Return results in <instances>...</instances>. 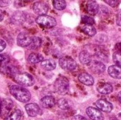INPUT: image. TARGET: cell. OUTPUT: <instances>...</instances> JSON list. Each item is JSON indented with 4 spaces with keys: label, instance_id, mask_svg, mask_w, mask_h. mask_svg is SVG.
Instances as JSON below:
<instances>
[{
    "label": "cell",
    "instance_id": "1",
    "mask_svg": "<svg viewBox=\"0 0 121 120\" xmlns=\"http://www.w3.org/2000/svg\"><path fill=\"white\" fill-rule=\"evenodd\" d=\"M11 94L18 101L21 103H27L30 100V93L26 88L20 86L13 85L10 87Z\"/></svg>",
    "mask_w": 121,
    "mask_h": 120
},
{
    "label": "cell",
    "instance_id": "2",
    "mask_svg": "<svg viewBox=\"0 0 121 120\" xmlns=\"http://www.w3.org/2000/svg\"><path fill=\"white\" fill-rule=\"evenodd\" d=\"M54 88L59 95H65L69 90V80L65 76H60L54 83Z\"/></svg>",
    "mask_w": 121,
    "mask_h": 120
},
{
    "label": "cell",
    "instance_id": "3",
    "mask_svg": "<svg viewBox=\"0 0 121 120\" xmlns=\"http://www.w3.org/2000/svg\"><path fill=\"white\" fill-rule=\"evenodd\" d=\"M13 79L16 83L24 86H32L35 83L33 76L28 73H18L13 76Z\"/></svg>",
    "mask_w": 121,
    "mask_h": 120
},
{
    "label": "cell",
    "instance_id": "4",
    "mask_svg": "<svg viewBox=\"0 0 121 120\" xmlns=\"http://www.w3.org/2000/svg\"><path fill=\"white\" fill-rule=\"evenodd\" d=\"M35 21L38 25H40L44 28H53L57 24L56 20L53 17H51V16H49L47 15L39 16L35 19Z\"/></svg>",
    "mask_w": 121,
    "mask_h": 120
},
{
    "label": "cell",
    "instance_id": "5",
    "mask_svg": "<svg viewBox=\"0 0 121 120\" xmlns=\"http://www.w3.org/2000/svg\"><path fill=\"white\" fill-rule=\"evenodd\" d=\"M59 64L60 67L67 71H73L74 70L77 66V62L70 57H63L60 59Z\"/></svg>",
    "mask_w": 121,
    "mask_h": 120
},
{
    "label": "cell",
    "instance_id": "6",
    "mask_svg": "<svg viewBox=\"0 0 121 120\" xmlns=\"http://www.w3.org/2000/svg\"><path fill=\"white\" fill-rule=\"evenodd\" d=\"M33 11L40 16L45 15L49 9V6L47 3L43 1H37L33 6Z\"/></svg>",
    "mask_w": 121,
    "mask_h": 120
},
{
    "label": "cell",
    "instance_id": "7",
    "mask_svg": "<svg viewBox=\"0 0 121 120\" xmlns=\"http://www.w3.org/2000/svg\"><path fill=\"white\" fill-rule=\"evenodd\" d=\"M32 38L33 37L27 33L22 32L17 37V43L21 47H28L31 42Z\"/></svg>",
    "mask_w": 121,
    "mask_h": 120
},
{
    "label": "cell",
    "instance_id": "8",
    "mask_svg": "<svg viewBox=\"0 0 121 120\" xmlns=\"http://www.w3.org/2000/svg\"><path fill=\"white\" fill-rule=\"evenodd\" d=\"M86 112L89 117L91 120H104V115L101 113V112L95 108L93 107H89L86 108Z\"/></svg>",
    "mask_w": 121,
    "mask_h": 120
},
{
    "label": "cell",
    "instance_id": "9",
    "mask_svg": "<svg viewBox=\"0 0 121 120\" xmlns=\"http://www.w3.org/2000/svg\"><path fill=\"white\" fill-rule=\"evenodd\" d=\"M88 66L91 72L95 74H101L104 73L106 69L105 65L99 61H93Z\"/></svg>",
    "mask_w": 121,
    "mask_h": 120
},
{
    "label": "cell",
    "instance_id": "10",
    "mask_svg": "<svg viewBox=\"0 0 121 120\" xmlns=\"http://www.w3.org/2000/svg\"><path fill=\"white\" fill-rule=\"evenodd\" d=\"M25 109L28 116L34 117L38 116L41 113V110L40 107L35 103H29L25 106Z\"/></svg>",
    "mask_w": 121,
    "mask_h": 120
},
{
    "label": "cell",
    "instance_id": "11",
    "mask_svg": "<svg viewBox=\"0 0 121 120\" xmlns=\"http://www.w3.org/2000/svg\"><path fill=\"white\" fill-rule=\"evenodd\" d=\"M13 107V102L9 99L0 100V115H6Z\"/></svg>",
    "mask_w": 121,
    "mask_h": 120
},
{
    "label": "cell",
    "instance_id": "12",
    "mask_svg": "<svg viewBox=\"0 0 121 120\" xmlns=\"http://www.w3.org/2000/svg\"><path fill=\"white\" fill-rule=\"evenodd\" d=\"M96 105L99 110H101L104 112H110L113 110L112 104L104 99L98 100L96 102Z\"/></svg>",
    "mask_w": 121,
    "mask_h": 120
},
{
    "label": "cell",
    "instance_id": "13",
    "mask_svg": "<svg viewBox=\"0 0 121 120\" xmlns=\"http://www.w3.org/2000/svg\"><path fill=\"white\" fill-rule=\"evenodd\" d=\"M78 79L82 83L86 86H92L94 83V80L92 76L86 72L80 74L78 76Z\"/></svg>",
    "mask_w": 121,
    "mask_h": 120
},
{
    "label": "cell",
    "instance_id": "14",
    "mask_svg": "<svg viewBox=\"0 0 121 120\" xmlns=\"http://www.w3.org/2000/svg\"><path fill=\"white\" fill-rule=\"evenodd\" d=\"M86 8L89 14L94 16L97 14V13L99 12V4L95 1H89L86 3Z\"/></svg>",
    "mask_w": 121,
    "mask_h": 120
},
{
    "label": "cell",
    "instance_id": "15",
    "mask_svg": "<svg viewBox=\"0 0 121 120\" xmlns=\"http://www.w3.org/2000/svg\"><path fill=\"white\" fill-rule=\"evenodd\" d=\"M108 74L113 79H121V67L117 65H111L108 69Z\"/></svg>",
    "mask_w": 121,
    "mask_h": 120
},
{
    "label": "cell",
    "instance_id": "16",
    "mask_svg": "<svg viewBox=\"0 0 121 120\" xmlns=\"http://www.w3.org/2000/svg\"><path fill=\"white\" fill-rule=\"evenodd\" d=\"M97 91L99 93L103 95H108L112 93L113 86L108 83H100L97 87Z\"/></svg>",
    "mask_w": 121,
    "mask_h": 120
},
{
    "label": "cell",
    "instance_id": "17",
    "mask_svg": "<svg viewBox=\"0 0 121 120\" xmlns=\"http://www.w3.org/2000/svg\"><path fill=\"white\" fill-rule=\"evenodd\" d=\"M55 100L52 96L47 95L43 97L40 100V103L42 106L45 108H51L55 105Z\"/></svg>",
    "mask_w": 121,
    "mask_h": 120
},
{
    "label": "cell",
    "instance_id": "18",
    "mask_svg": "<svg viewBox=\"0 0 121 120\" xmlns=\"http://www.w3.org/2000/svg\"><path fill=\"white\" fill-rule=\"evenodd\" d=\"M79 59L81 63L85 65H89L92 62L91 54L86 51H82L79 54Z\"/></svg>",
    "mask_w": 121,
    "mask_h": 120
},
{
    "label": "cell",
    "instance_id": "19",
    "mask_svg": "<svg viewBox=\"0 0 121 120\" xmlns=\"http://www.w3.org/2000/svg\"><path fill=\"white\" fill-rule=\"evenodd\" d=\"M41 67L46 71H52L56 68V63L54 60L46 59L43 60L40 64Z\"/></svg>",
    "mask_w": 121,
    "mask_h": 120
},
{
    "label": "cell",
    "instance_id": "20",
    "mask_svg": "<svg viewBox=\"0 0 121 120\" xmlns=\"http://www.w3.org/2000/svg\"><path fill=\"white\" fill-rule=\"evenodd\" d=\"M28 61L30 64H37L43 61V57L39 53H31L28 57Z\"/></svg>",
    "mask_w": 121,
    "mask_h": 120
},
{
    "label": "cell",
    "instance_id": "21",
    "mask_svg": "<svg viewBox=\"0 0 121 120\" xmlns=\"http://www.w3.org/2000/svg\"><path fill=\"white\" fill-rule=\"evenodd\" d=\"M82 30L85 34L90 37L94 36L96 33V28L92 25H84L82 26Z\"/></svg>",
    "mask_w": 121,
    "mask_h": 120
},
{
    "label": "cell",
    "instance_id": "22",
    "mask_svg": "<svg viewBox=\"0 0 121 120\" xmlns=\"http://www.w3.org/2000/svg\"><path fill=\"white\" fill-rule=\"evenodd\" d=\"M42 44V40L40 37H33L32 38L31 42L30 44V45L28 46V49L30 50H35L38 49Z\"/></svg>",
    "mask_w": 121,
    "mask_h": 120
},
{
    "label": "cell",
    "instance_id": "23",
    "mask_svg": "<svg viewBox=\"0 0 121 120\" xmlns=\"http://www.w3.org/2000/svg\"><path fill=\"white\" fill-rule=\"evenodd\" d=\"M22 115H23L22 112L20 110L17 109V110H15L14 111L11 112L9 115V116L6 117V120H21Z\"/></svg>",
    "mask_w": 121,
    "mask_h": 120
},
{
    "label": "cell",
    "instance_id": "24",
    "mask_svg": "<svg viewBox=\"0 0 121 120\" xmlns=\"http://www.w3.org/2000/svg\"><path fill=\"white\" fill-rule=\"evenodd\" d=\"M57 105L58 107L62 110H68L70 108V102L65 98H61L57 101Z\"/></svg>",
    "mask_w": 121,
    "mask_h": 120
},
{
    "label": "cell",
    "instance_id": "25",
    "mask_svg": "<svg viewBox=\"0 0 121 120\" xmlns=\"http://www.w3.org/2000/svg\"><path fill=\"white\" fill-rule=\"evenodd\" d=\"M52 4L55 8H56L57 10H64L66 8V1H63V0H54L52 1Z\"/></svg>",
    "mask_w": 121,
    "mask_h": 120
},
{
    "label": "cell",
    "instance_id": "26",
    "mask_svg": "<svg viewBox=\"0 0 121 120\" xmlns=\"http://www.w3.org/2000/svg\"><path fill=\"white\" fill-rule=\"evenodd\" d=\"M25 20V16L22 12H16L12 16V21L16 23H21Z\"/></svg>",
    "mask_w": 121,
    "mask_h": 120
},
{
    "label": "cell",
    "instance_id": "27",
    "mask_svg": "<svg viewBox=\"0 0 121 120\" xmlns=\"http://www.w3.org/2000/svg\"><path fill=\"white\" fill-rule=\"evenodd\" d=\"M82 23L85 25H93L95 23V21L92 17L84 15L82 16Z\"/></svg>",
    "mask_w": 121,
    "mask_h": 120
},
{
    "label": "cell",
    "instance_id": "28",
    "mask_svg": "<svg viewBox=\"0 0 121 120\" xmlns=\"http://www.w3.org/2000/svg\"><path fill=\"white\" fill-rule=\"evenodd\" d=\"M113 62L116 63V65L121 67V53L115 52L113 54Z\"/></svg>",
    "mask_w": 121,
    "mask_h": 120
},
{
    "label": "cell",
    "instance_id": "29",
    "mask_svg": "<svg viewBox=\"0 0 121 120\" xmlns=\"http://www.w3.org/2000/svg\"><path fill=\"white\" fill-rule=\"evenodd\" d=\"M9 61V57L5 54H0V64L5 66Z\"/></svg>",
    "mask_w": 121,
    "mask_h": 120
},
{
    "label": "cell",
    "instance_id": "30",
    "mask_svg": "<svg viewBox=\"0 0 121 120\" xmlns=\"http://www.w3.org/2000/svg\"><path fill=\"white\" fill-rule=\"evenodd\" d=\"M105 2L107 3L108 5H110L112 7H116L117 6L119 3H120V1H116V0H105Z\"/></svg>",
    "mask_w": 121,
    "mask_h": 120
},
{
    "label": "cell",
    "instance_id": "31",
    "mask_svg": "<svg viewBox=\"0 0 121 120\" xmlns=\"http://www.w3.org/2000/svg\"><path fill=\"white\" fill-rule=\"evenodd\" d=\"M10 1H4V0H0V7H5L10 4Z\"/></svg>",
    "mask_w": 121,
    "mask_h": 120
},
{
    "label": "cell",
    "instance_id": "32",
    "mask_svg": "<svg viewBox=\"0 0 121 120\" xmlns=\"http://www.w3.org/2000/svg\"><path fill=\"white\" fill-rule=\"evenodd\" d=\"M6 44L5 41L0 39V52H2L6 48Z\"/></svg>",
    "mask_w": 121,
    "mask_h": 120
},
{
    "label": "cell",
    "instance_id": "33",
    "mask_svg": "<svg viewBox=\"0 0 121 120\" xmlns=\"http://www.w3.org/2000/svg\"><path fill=\"white\" fill-rule=\"evenodd\" d=\"M72 120H87V119L82 115H75L72 117Z\"/></svg>",
    "mask_w": 121,
    "mask_h": 120
},
{
    "label": "cell",
    "instance_id": "34",
    "mask_svg": "<svg viewBox=\"0 0 121 120\" xmlns=\"http://www.w3.org/2000/svg\"><path fill=\"white\" fill-rule=\"evenodd\" d=\"M115 50L116 52H118V53H121V43L118 42L116 45L115 46Z\"/></svg>",
    "mask_w": 121,
    "mask_h": 120
},
{
    "label": "cell",
    "instance_id": "35",
    "mask_svg": "<svg viewBox=\"0 0 121 120\" xmlns=\"http://www.w3.org/2000/svg\"><path fill=\"white\" fill-rule=\"evenodd\" d=\"M4 12L0 9V22L4 19Z\"/></svg>",
    "mask_w": 121,
    "mask_h": 120
},
{
    "label": "cell",
    "instance_id": "36",
    "mask_svg": "<svg viewBox=\"0 0 121 120\" xmlns=\"http://www.w3.org/2000/svg\"><path fill=\"white\" fill-rule=\"evenodd\" d=\"M118 98L119 102L121 103V91L118 93Z\"/></svg>",
    "mask_w": 121,
    "mask_h": 120
},
{
    "label": "cell",
    "instance_id": "37",
    "mask_svg": "<svg viewBox=\"0 0 121 120\" xmlns=\"http://www.w3.org/2000/svg\"><path fill=\"white\" fill-rule=\"evenodd\" d=\"M117 120V119H113V120Z\"/></svg>",
    "mask_w": 121,
    "mask_h": 120
},
{
    "label": "cell",
    "instance_id": "38",
    "mask_svg": "<svg viewBox=\"0 0 121 120\" xmlns=\"http://www.w3.org/2000/svg\"></svg>",
    "mask_w": 121,
    "mask_h": 120
}]
</instances>
